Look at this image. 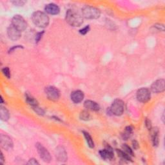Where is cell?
Instances as JSON below:
<instances>
[{
	"label": "cell",
	"instance_id": "ba28073f",
	"mask_svg": "<svg viewBox=\"0 0 165 165\" xmlns=\"http://www.w3.org/2000/svg\"><path fill=\"white\" fill-rule=\"evenodd\" d=\"M137 99L139 102L145 103L150 100L151 93L147 88H141L137 92Z\"/></svg>",
	"mask_w": 165,
	"mask_h": 165
},
{
	"label": "cell",
	"instance_id": "83f0119b",
	"mask_svg": "<svg viewBox=\"0 0 165 165\" xmlns=\"http://www.w3.org/2000/svg\"><path fill=\"white\" fill-rule=\"evenodd\" d=\"M44 34V31H42V32H38L37 34H36V38H35V41H36V43H38L39 42L41 39L42 38V36Z\"/></svg>",
	"mask_w": 165,
	"mask_h": 165
},
{
	"label": "cell",
	"instance_id": "2e32d148",
	"mask_svg": "<svg viewBox=\"0 0 165 165\" xmlns=\"http://www.w3.org/2000/svg\"><path fill=\"white\" fill-rule=\"evenodd\" d=\"M84 107L92 111H99L100 110V107L98 103L96 102L92 101V100H86L84 103Z\"/></svg>",
	"mask_w": 165,
	"mask_h": 165
},
{
	"label": "cell",
	"instance_id": "4fadbf2b",
	"mask_svg": "<svg viewBox=\"0 0 165 165\" xmlns=\"http://www.w3.org/2000/svg\"><path fill=\"white\" fill-rule=\"evenodd\" d=\"M55 155L58 159V161L60 162H66L67 161V153L66 150L63 146H58L55 150Z\"/></svg>",
	"mask_w": 165,
	"mask_h": 165
},
{
	"label": "cell",
	"instance_id": "f546056e",
	"mask_svg": "<svg viewBox=\"0 0 165 165\" xmlns=\"http://www.w3.org/2000/svg\"><path fill=\"white\" fill-rule=\"evenodd\" d=\"M26 3V2L25 1H13L12 2V3H13L15 6H23L25 5V3Z\"/></svg>",
	"mask_w": 165,
	"mask_h": 165
},
{
	"label": "cell",
	"instance_id": "484cf974",
	"mask_svg": "<svg viewBox=\"0 0 165 165\" xmlns=\"http://www.w3.org/2000/svg\"><path fill=\"white\" fill-rule=\"evenodd\" d=\"M2 71L3 74L6 77V78H7L8 79L10 78L11 74H10V71L9 67H4L3 68H2Z\"/></svg>",
	"mask_w": 165,
	"mask_h": 165
},
{
	"label": "cell",
	"instance_id": "8992f818",
	"mask_svg": "<svg viewBox=\"0 0 165 165\" xmlns=\"http://www.w3.org/2000/svg\"><path fill=\"white\" fill-rule=\"evenodd\" d=\"M12 25L22 32L27 28V23L25 19L20 15H15L12 19Z\"/></svg>",
	"mask_w": 165,
	"mask_h": 165
},
{
	"label": "cell",
	"instance_id": "7c38bea8",
	"mask_svg": "<svg viewBox=\"0 0 165 165\" xmlns=\"http://www.w3.org/2000/svg\"><path fill=\"white\" fill-rule=\"evenodd\" d=\"M100 154L104 160H112L114 157V153L112 148L110 145H107L104 150L100 151Z\"/></svg>",
	"mask_w": 165,
	"mask_h": 165
},
{
	"label": "cell",
	"instance_id": "44dd1931",
	"mask_svg": "<svg viewBox=\"0 0 165 165\" xmlns=\"http://www.w3.org/2000/svg\"><path fill=\"white\" fill-rule=\"evenodd\" d=\"M82 134H83L85 138V140L86 141V143H87V145L89 146V148H94V142H93L92 138L91 135L89 134V133H88L87 132H85V131H82Z\"/></svg>",
	"mask_w": 165,
	"mask_h": 165
},
{
	"label": "cell",
	"instance_id": "1f68e13d",
	"mask_svg": "<svg viewBox=\"0 0 165 165\" xmlns=\"http://www.w3.org/2000/svg\"><path fill=\"white\" fill-rule=\"evenodd\" d=\"M23 48V46H14L13 47H12L11 48H10V50L9 51V53H11V52H12L13 51H14L16 48Z\"/></svg>",
	"mask_w": 165,
	"mask_h": 165
},
{
	"label": "cell",
	"instance_id": "6da1fadb",
	"mask_svg": "<svg viewBox=\"0 0 165 165\" xmlns=\"http://www.w3.org/2000/svg\"><path fill=\"white\" fill-rule=\"evenodd\" d=\"M32 20L33 23L39 28H45L50 22V19L48 15L41 12V11H36L32 15Z\"/></svg>",
	"mask_w": 165,
	"mask_h": 165
},
{
	"label": "cell",
	"instance_id": "ffe728a7",
	"mask_svg": "<svg viewBox=\"0 0 165 165\" xmlns=\"http://www.w3.org/2000/svg\"><path fill=\"white\" fill-rule=\"evenodd\" d=\"M133 127L131 126H128L125 128L123 132L121 134V137L124 140H127L131 137L133 133Z\"/></svg>",
	"mask_w": 165,
	"mask_h": 165
},
{
	"label": "cell",
	"instance_id": "f1b7e54d",
	"mask_svg": "<svg viewBox=\"0 0 165 165\" xmlns=\"http://www.w3.org/2000/svg\"><path fill=\"white\" fill-rule=\"evenodd\" d=\"M145 126H146V127L147 128V129L148 130H150L152 128V123L150 121V119H148V118H146L145 119Z\"/></svg>",
	"mask_w": 165,
	"mask_h": 165
},
{
	"label": "cell",
	"instance_id": "30bf717a",
	"mask_svg": "<svg viewBox=\"0 0 165 165\" xmlns=\"http://www.w3.org/2000/svg\"><path fill=\"white\" fill-rule=\"evenodd\" d=\"M165 90V81L163 79H157L152 83L151 90L153 93H161Z\"/></svg>",
	"mask_w": 165,
	"mask_h": 165
},
{
	"label": "cell",
	"instance_id": "cb8c5ba5",
	"mask_svg": "<svg viewBox=\"0 0 165 165\" xmlns=\"http://www.w3.org/2000/svg\"><path fill=\"white\" fill-rule=\"evenodd\" d=\"M122 148L123 151L127 153V154H128L130 156H134L133 150H132V148L129 146H128L126 144H124L122 145Z\"/></svg>",
	"mask_w": 165,
	"mask_h": 165
},
{
	"label": "cell",
	"instance_id": "7402d4cb",
	"mask_svg": "<svg viewBox=\"0 0 165 165\" xmlns=\"http://www.w3.org/2000/svg\"><path fill=\"white\" fill-rule=\"evenodd\" d=\"M116 152L118 153V156L121 159H123V160H126V161H132V157H131L132 156L127 154V153H126V152H125L123 150L116 149Z\"/></svg>",
	"mask_w": 165,
	"mask_h": 165
},
{
	"label": "cell",
	"instance_id": "9c48e42d",
	"mask_svg": "<svg viewBox=\"0 0 165 165\" xmlns=\"http://www.w3.org/2000/svg\"><path fill=\"white\" fill-rule=\"evenodd\" d=\"M0 144L3 149L10 150L13 148V141L10 137L6 134L0 135Z\"/></svg>",
	"mask_w": 165,
	"mask_h": 165
},
{
	"label": "cell",
	"instance_id": "52a82bcc",
	"mask_svg": "<svg viewBox=\"0 0 165 165\" xmlns=\"http://www.w3.org/2000/svg\"><path fill=\"white\" fill-rule=\"evenodd\" d=\"M45 92L48 100L52 101H58L60 97V91L55 86H49L46 87Z\"/></svg>",
	"mask_w": 165,
	"mask_h": 165
},
{
	"label": "cell",
	"instance_id": "4316f807",
	"mask_svg": "<svg viewBox=\"0 0 165 165\" xmlns=\"http://www.w3.org/2000/svg\"><path fill=\"white\" fill-rule=\"evenodd\" d=\"M90 26L89 25H86V26H85L84 28H82L81 29L79 30V33L81 35H86L88 32L90 31Z\"/></svg>",
	"mask_w": 165,
	"mask_h": 165
},
{
	"label": "cell",
	"instance_id": "e575fe53",
	"mask_svg": "<svg viewBox=\"0 0 165 165\" xmlns=\"http://www.w3.org/2000/svg\"><path fill=\"white\" fill-rule=\"evenodd\" d=\"M3 97L1 96V103L3 104Z\"/></svg>",
	"mask_w": 165,
	"mask_h": 165
},
{
	"label": "cell",
	"instance_id": "d4e9b609",
	"mask_svg": "<svg viewBox=\"0 0 165 165\" xmlns=\"http://www.w3.org/2000/svg\"><path fill=\"white\" fill-rule=\"evenodd\" d=\"M32 108L37 114L40 115H45V111H44L43 108L39 107L38 106L32 107Z\"/></svg>",
	"mask_w": 165,
	"mask_h": 165
},
{
	"label": "cell",
	"instance_id": "8fae6325",
	"mask_svg": "<svg viewBox=\"0 0 165 165\" xmlns=\"http://www.w3.org/2000/svg\"><path fill=\"white\" fill-rule=\"evenodd\" d=\"M7 35L11 40L17 41L21 36V31L18 30L13 25H10L7 29Z\"/></svg>",
	"mask_w": 165,
	"mask_h": 165
},
{
	"label": "cell",
	"instance_id": "9a60e30c",
	"mask_svg": "<svg viewBox=\"0 0 165 165\" xmlns=\"http://www.w3.org/2000/svg\"><path fill=\"white\" fill-rule=\"evenodd\" d=\"M45 10L47 14L51 15H57L60 12V9L56 4L49 3L45 7Z\"/></svg>",
	"mask_w": 165,
	"mask_h": 165
},
{
	"label": "cell",
	"instance_id": "4dcf8cb0",
	"mask_svg": "<svg viewBox=\"0 0 165 165\" xmlns=\"http://www.w3.org/2000/svg\"><path fill=\"white\" fill-rule=\"evenodd\" d=\"M40 163L34 158L30 159L29 161L27 163V164H31V165H36V164H39Z\"/></svg>",
	"mask_w": 165,
	"mask_h": 165
},
{
	"label": "cell",
	"instance_id": "5b68a950",
	"mask_svg": "<svg viewBox=\"0 0 165 165\" xmlns=\"http://www.w3.org/2000/svg\"><path fill=\"white\" fill-rule=\"evenodd\" d=\"M36 147L42 160L45 163H50L52 160V157L47 148L40 142H37L36 144Z\"/></svg>",
	"mask_w": 165,
	"mask_h": 165
},
{
	"label": "cell",
	"instance_id": "5bb4252c",
	"mask_svg": "<svg viewBox=\"0 0 165 165\" xmlns=\"http://www.w3.org/2000/svg\"><path fill=\"white\" fill-rule=\"evenodd\" d=\"M85 97L83 92L81 90H75L71 93L70 98L71 100H72L74 103H79L82 100H83Z\"/></svg>",
	"mask_w": 165,
	"mask_h": 165
},
{
	"label": "cell",
	"instance_id": "d6a6232c",
	"mask_svg": "<svg viewBox=\"0 0 165 165\" xmlns=\"http://www.w3.org/2000/svg\"><path fill=\"white\" fill-rule=\"evenodd\" d=\"M132 145H133V147L135 150L137 149V148H139V144H138V142H137V141H132Z\"/></svg>",
	"mask_w": 165,
	"mask_h": 165
},
{
	"label": "cell",
	"instance_id": "836d02e7",
	"mask_svg": "<svg viewBox=\"0 0 165 165\" xmlns=\"http://www.w3.org/2000/svg\"><path fill=\"white\" fill-rule=\"evenodd\" d=\"M4 161H5V159L3 157V153L2 152L1 153V159H0V162H1L2 164L4 163Z\"/></svg>",
	"mask_w": 165,
	"mask_h": 165
},
{
	"label": "cell",
	"instance_id": "d6986e66",
	"mask_svg": "<svg viewBox=\"0 0 165 165\" xmlns=\"http://www.w3.org/2000/svg\"><path fill=\"white\" fill-rule=\"evenodd\" d=\"M25 100L29 105H30L32 107H34L38 106V102L36 100V99L32 96L29 93H25Z\"/></svg>",
	"mask_w": 165,
	"mask_h": 165
},
{
	"label": "cell",
	"instance_id": "3957f363",
	"mask_svg": "<svg viewBox=\"0 0 165 165\" xmlns=\"http://www.w3.org/2000/svg\"><path fill=\"white\" fill-rule=\"evenodd\" d=\"M82 17L88 19H96L100 17V10L92 6H85L82 9Z\"/></svg>",
	"mask_w": 165,
	"mask_h": 165
},
{
	"label": "cell",
	"instance_id": "e0dca14e",
	"mask_svg": "<svg viewBox=\"0 0 165 165\" xmlns=\"http://www.w3.org/2000/svg\"><path fill=\"white\" fill-rule=\"evenodd\" d=\"M151 132V138H152V142L153 146L157 147L159 145V131L158 128H152L150 130Z\"/></svg>",
	"mask_w": 165,
	"mask_h": 165
},
{
	"label": "cell",
	"instance_id": "7a4b0ae2",
	"mask_svg": "<svg viewBox=\"0 0 165 165\" xmlns=\"http://www.w3.org/2000/svg\"><path fill=\"white\" fill-rule=\"evenodd\" d=\"M66 21L70 26L77 27L81 26L83 23V17L76 11L69 9L66 12Z\"/></svg>",
	"mask_w": 165,
	"mask_h": 165
},
{
	"label": "cell",
	"instance_id": "603a6c76",
	"mask_svg": "<svg viewBox=\"0 0 165 165\" xmlns=\"http://www.w3.org/2000/svg\"><path fill=\"white\" fill-rule=\"evenodd\" d=\"M79 118L83 121H89L90 119V113L86 111H82L79 114Z\"/></svg>",
	"mask_w": 165,
	"mask_h": 165
},
{
	"label": "cell",
	"instance_id": "277c9868",
	"mask_svg": "<svg viewBox=\"0 0 165 165\" xmlns=\"http://www.w3.org/2000/svg\"><path fill=\"white\" fill-rule=\"evenodd\" d=\"M110 112L112 114L119 116L121 115L125 111V103L121 100H115L112 103L110 108Z\"/></svg>",
	"mask_w": 165,
	"mask_h": 165
},
{
	"label": "cell",
	"instance_id": "ac0fdd59",
	"mask_svg": "<svg viewBox=\"0 0 165 165\" xmlns=\"http://www.w3.org/2000/svg\"><path fill=\"white\" fill-rule=\"evenodd\" d=\"M0 118L4 121H7L10 118V113L9 111L3 106H1V107H0Z\"/></svg>",
	"mask_w": 165,
	"mask_h": 165
}]
</instances>
